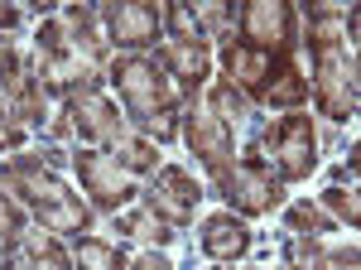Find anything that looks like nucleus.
Wrapping results in <instances>:
<instances>
[{
  "instance_id": "nucleus-7",
  "label": "nucleus",
  "mask_w": 361,
  "mask_h": 270,
  "mask_svg": "<svg viewBox=\"0 0 361 270\" xmlns=\"http://www.w3.org/2000/svg\"><path fill=\"white\" fill-rule=\"evenodd\" d=\"M63 116L73 121V131L87 135V140H97V145H126V116L116 111V102L102 92V82H78L73 92H68V107Z\"/></svg>"
},
{
  "instance_id": "nucleus-15",
  "label": "nucleus",
  "mask_w": 361,
  "mask_h": 270,
  "mask_svg": "<svg viewBox=\"0 0 361 270\" xmlns=\"http://www.w3.org/2000/svg\"><path fill=\"white\" fill-rule=\"evenodd\" d=\"M5 107H10V116L20 121V126H44L49 121V107H44V87H39V78L34 73H25V78L15 82L5 97H0Z\"/></svg>"
},
{
  "instance_id": "nucleus-17",
  "label": "nucleus",
  "mask_w": 361,
  "mask_h": 270,
  "mask_svg": "<svg viewBox=\"0 0 361 270\" xmlns=\"http://www.w3.org/2000/svg\"><path fill=\"white\" fill-rule=\"evenodd\" d=\"M78 270H126V251L106 237H78Z\"/></svg>"
},
{
  "instance_id": "nucleus-22",
  "label": "nucleus",
  "mask_w": 361,
  "mask_h": 270,
  "mask_svg": "<svg viewBox=\"0 0 361 270\" xmlns=\"http://www.w3.org/2000/svg\"><path fill=\"white\" fill-rule=\"evenodd\" d=\"M328 213H337L347 227H357V217H361V208H357V189H337V184H328L323 189V198H318Z\"/></svg>"
},
{
  "instance_id": "nucleus-8",
  "label": "nucleus",
  "mask_w": 361,
  "mask_h": 270,
  "mask_svg": "<svg viewBox=\"0 0 361 270\" xmlns=\"http://www.w3.org/2000/svg\"><path fill=\"white\" fill-rule=\"evenodd\" d=\"M217 193H222L236 213H270V208H279V198H284V184L270 174V164H260L246 150V160H236L231 169L217 174Z\"/></svg>"
},
{
  "instance_id": "nucleus-10",
  "label": "nucleus",
  "mask_w": 361,
  "mask_h": 270,
  "mask_svg": "<svg viewBox=\"0 0 361 270\" xmlns=\"http://www.w3.org/2000/svg\"><path fill=\"white\" fill-rule=\"evenodd\" d=\"M97 20H102V29H106V39L121 44V49H145V44H154L159 29H164V15H159L154 5H145V0H116V5H102Z\"/></svg>"
},
{
  "instance_id": "nucleus-14",
  "label": "nucleus",
  "mask_w": 361,
  "mask_h": 270,
  "mask_svg": "<svg viewBox=\"0 0 361 270\" xmlns=\"http://www.w3.org/2000/svg\"><path fill=\"white\" fill-rule=\"evenodd\" d=\"M63 34H68V49H73V58H78V68H97L102 63V34H97V10L92 5H68L63 10Z\"/></svg>"
},
{
  "instance_id": "nucleus-1",
  "label": "nucleus",
  "mask_w": 361,
  "mask_h": 270,
  "mask_svg": "<svg viewBox=\"0 0 361 270\" xmlns=\"http://www.w3.org/2000/svg\"><path fill=\"white\" fill-rule=\"evenodd\" d=\"M308 54L323 116L347 126L357 116V10L333 0L308 5Z\"/></svg>"
},
{
  "instance_id": "nucleus-27",
  "label": "nucleus",
  "mask_w": 361,
  "mask_h": 270,
  "mask_svg": "<svg viewBox=\"0 0 361 270\" xmlns=\"http://www.w3.org/2000/svg\"><path fill=\"white\" fill-rule=\"evenodd\" d=\"M15 145H25V126L10 116V107L0 102V150H15Z\"/></svg>"
},
{
  "instance_id": "nucleus-21",
  "label": "nucleus",
  "mask_w": 361,
  "mask_h": 270,
  "mask_svg": "<svg viewBox=\"0 0 361 270\" xmlns=\"http://www.w3.org/2000/svg\"><path fill=\"white\" fill-rule=\"evenodd\" d=\"M212 116H217L222 126H231V121H246V97H241L231 82H217V87H212Z\"/></svg>"
},
{
  "instance_id": "nucleus-28",
  "label": "nucleus",
  "mask_w": 361,
  "mask_h": 270,
  "mask_svg": "<svg viewBox=\"0 0 361 270\" xmlns=\"http://www.w3.org/2000/svg\"><path fill=\"white\" fill-rule=\"evenodd\" d=\"M333 184H337V189H357V145L347 150V164H337V169H333Z\"/></svg>"
},
{
  "instance_id": "nucleus-4",
  "label": "nucleus",
  "mask_w": 361,
  "mask_h": 270,
  "mask_svg": "<svg viewBox=\"0 0 361 270\" xmlns=\"http://www.w3.org/2000/svg\"><path fill=\"white\" fill-rule=\"evenodd\" d=\"M250 155H255L260 164H275L270 174H275L279 184H299V179H308L313 164H318V135H313V121H308V116H284V121H275L270 131L255 135Z\"/></svg>"
},
{
  "instance_id": "nucleus-13",
  "label": "nucleus",
  "mask_w": 361,
  "mask_h": 270,
  "mask_svg": "<svg viewBox=\"0 0 361 270\" xmlns=\"http://www.w3.org/2000/svg\"><path fill=\"white\" fill-rule=\"evenodd\" d=\"M197 246H202V256H212V261H222V266H231V261H241L250 246V227L241 222V217L231 213H212L207 222H202V237H197Z\"/></svg>"
},
{
  "instance_id": "nucleus-3",
  "label": "nucleus",
  "mask_w": 361,
  "mask_h": 270,
  "mask_svg": "<svg viewBox=\"0 0 361 270\" xmlns=\"http://www.w3.org/2000/svg\"><path fill=\"white\" fill-rule=\"evenodd\" d=\"M0 184L15 189V198H25L29 213L39 217L54 237H82L92 227V208H87L78 193L58 179L44 160H15L0 164Z\"/></svg>"
},
{
  "instance_id": "nucleus-25",
  "label": "nucleus",
  "mask_w": 361,
  "mask_h": 270,
  "mask_svg": "<svg viewBox=\"0 0 361 270\" xmlns=\"http://www.w3.org/2000/svg\"><path fill=\"white\" fill-rule=\"evenodd\" d=\"M20 78H25V68H20V49H15L10 39H0V97H5Z\"/></svg>"
},
{
  "instance_id": "nucleus-11",
  "label": "nucleus",
  "mask_w": 361,
  "mask_h": 270,
  "mask_svg": "<svg viewBox=\"0 0 361 270\" xmlns=\"http://www.w3.org/2000/svg\"><path fill=\"white\" fill-rule=\"evenodd\" d=\"M178 135H183V145L193 150V160H202L212 174L231 169V126H222L212 111H197L193 107L188 116H183Z\"/></svg>"
},
{
  "instance_id": "nucleus-26",
  "label": "nucleus",
  "mask_w": 361,
  "mask_h": 270,
  "mask_svg": "<svg viewBox=\"0 0 361 270\" xmlns=\"http://www.w3.org/2000/svg\"><path fill=\"white\" fill-rule=\"evenodd\" d=\"M193 15H197V25H202V34H207V29H231L236 25V10H231V5H217V0H212V5H197Z\"/></svg>"
},
{
  "instance_id": "nucleus-6",
  "label": "nucleus",
  "mask_w": 361,
  "mask_h": 270,
  "mask_svg": "<svg viewBox=\"0 0 361 270\" xmlns=\"http://www.w3.org/2000/svg\"><path fill=\"white\" fill-rule=\"evenodd\" d=\"M73 169H78V179H82V193L97 203V208H126L130 198L140 193V174H130L126 164L116 160V155H102V150H73Z\"/></svg>"
},
{
  "instance_id": "nucleus-24",
  "label": "nucleus",
  "mask_w": 361,
  "mask_h": 270,
  "mask_svg": "<svg viewBox=\"0 0 361 270\" xmlns=\"http://www.w3.org/2000/svg\"><path fill=\"white\" fill-rule=\"evenodd\" d=\"M20 237H25V213H20V203H15L10 193L0 189V242L15 246Z\"/></svg>"
},
{
  "instance_id": "nucleus-5",
  "label": "nucleus",
  "mask_w": 361,
  "mask_h": 270,
  "mask_svg": "<svg viewBox=\"0 0 361 270\" xmlns=\"http://www.w3.org/2000/svg\"><path fill=\"white\" fill-rule=\"evenodd\" d=\"M236 39L260 54H294L299 49V10L289 0H246L236 10Z\"/></svg>"
},
{
  "instance_id": "nucleus-20",
  "label": "nucleus",
  "mask_w": 361,
  "mask_h": 270,
  "mask_svg": "<svg viewBox=\"0 0 361 270\" xmlns=\"http://www.w3.org/2000/svg\"><path fill=\"white\" fill-rule=\"evenodd\" d=\"M121 164L130 169V174H159V150L140 135V140H126L121 145Z\"/></svg>"
},
{
  "instance_id": "nucleus-9",
  "label": "nucleus",
  "mask_w": 361,
  "mask_h": 270,
  "mask_svg": "<svg viewBox=\"0 0 361 270\" xmlns=\"http://www.w3.org/2000/svg\"><path fill=\"white\" fill-rule=\"evenodd\" d=\"M197 203H202V189L193 184V174L178 169V164H159L154 184H149V193H145V208L159 213L169 227H183V222H193Z\"/></svg>"
},
{
  "instance_id": "nucleus-2",
  "label": "nucleus",
  "mask_w": 361,
  "mask_h": 270,
  "mask_svg": "<svg viewBox=\"0 0 361 270\" xmlns=\"http://www.w3.org/2000/svg\"><path fill=\"white\" fill-rule=\"evenodd\" d=\"M111 82L116 92L126 97V107L135 116V126L145 131V140L164 145L178 135V87L169 82V73L145 54H121L111 63Z\"/></svg>"
},
{
  "instance_id": "nucleus-29",
  "label": "nucleus",
  "mask_w": 361,
  "mask_h": 270,
  "mask_svg": "<svg viewBox=\"0 0 361 270\" xmlns=\"http://www.w3.org/2000/svg\"><path fill=\"white\" fill-rule=\"evenodd\" d=\"M25 25V10H15V5H0V39H10L15 29Z\"/></svg>"
},
{
  "instance_id": "nucleus-18",
  "label": "nucleus",
  "mask_w": 361,
  "mask_h": 270,
  "mask_svg": "<svg viewBox=\"0 0 361 270\" xmlns=\"http://www.w3.org/2000/svg\"><path fill=\"white\" fill-rule=\"evenodd\" d=\"M121 232H126V237H135V242H154V246L173 242V227H169L159 213H149V208L126 213V217H121Z\"/></svg>"
},
{
  "instance_id": "nucleus-30",
  "label": "nucleus",
  "mask_w": 361,
  "mask_h": 270,
  "mask_svg": "<svg viewBox=\"0 0 361 270\" xmlns=\"http://www.w3.org/2000/svg\"><path fill=\"white\" fill-rule=\"evenodd\" d=\"M126 270H173V266H169V256H159V251H149V256H140V261H130Z\"/></svg>"
},
{
  "instance_id": "nucleus-19",
  "label": "nucleus",
  "mask_w": 361,
  "mask_h": 270,
  "mask_svg": "<svg viewBox=\"0 0 361 270\" xmlns=\"http://www.w3.org/2000/svg\"><path fill=\"white\" fill-rule=\"evenodd\" d=\"M164 25H169V34H173L178 44H207V34H202V25H197L193 5H169Z\"/></svg>"
},
{
  "instance_id": "nucleus-16",
  "label": "nucleus",
  "mask_w": 361,
  "mask_h": 270,
  "mask_svg": "<svg viewBox=\"0 0 361 270\" xmlns=\"http://www.w3.org/2000/svg\"><path fill=\"white\" fill-rule=\"evenodd\" d=\"M289 256H304V270H361V261H357V242L337 246V251H323L318 242L299 237V242L289 246Z\"/></svg>"
},
{
  "instance_id": "nucleus-23",
  "label": "nucleus",
  "mask_w": 361,
  "mask_h": 270,
  "mask_svg": "<svg viewBox=\"0 0 361 270\" xmlns=\"http://www.w3.org/2000/svg\"><path fill=\"white\" fill-rule=\"evenodd\" d=\"M284 222H289V227H294V232H333V222H328V217H323V208H318V203H294V208H289V213H284Z\"/></svg>"
},
{
  "instance_id": "nucleus-12",
  "label": "nucleus",
  "mask_w": 361,
  "mask_h": 270,
  "mask_svg": "<svg viewBox=\"0 0 361 270\" xmlns=\"http://www.w3.org/2000/svg\"><path fill=\"white\" fill-rule=\"evenodd\" d=\"M159 68L169 73V82H178L183 97H197L202 82H207V68H212V54H207V44L169 39V44H159Z\"/></svg>"
}]
</instances>
